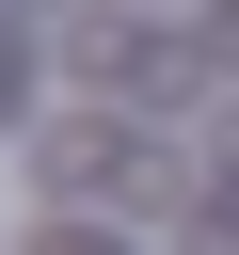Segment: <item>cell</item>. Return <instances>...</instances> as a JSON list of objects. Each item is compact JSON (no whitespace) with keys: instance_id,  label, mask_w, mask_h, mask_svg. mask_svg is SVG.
Instances as JSON below:
<instances>
[{"instance_id":"obj_2","label":"cell","mask_w":239,"mask_h":255,"mask_svg":"<svg viewBox=\"0 0 239 255\" xmlns=\"http://www.w3.org/2000/svg\"><path fill=\"white\" fill-rule=\"evenodd\" d=\"M32 255H127V239H112V223H48Z\"/></svg>"},{"instance_id":"obj_1","label":"cell","mask_w":239,"mask_h":255,"mask_svg":"<svg viewBox=\"0 0 239 255\" xmlns=\"http://www.w3.org/2000/svg\"><path fill=\"white\" fill-rule=\"evenodd\" d=\"M112 143H127L112 112H48V128H32V191H48V207H64V191H96V175H112Z\"/></svg>"}]
</instances>
